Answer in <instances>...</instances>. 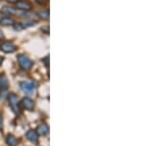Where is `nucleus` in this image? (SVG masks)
Instances as JSON below:
<instances>
[{"instance_id": "1", "label": "nucleus", "mask_w": 147, "mask_h": 146, "mask_svg": "<svg viewBox=\"0 0 147 146\" xmlns=\"http://www.w3.org/2000/svg\"><path fill=\"white\" fill-rule=\"evenodd\" d=\"M8 102H9V105H10L12 112H13L16 116L21 115V103H20V100H19V97L15 93L9 94Z\"/></svg>"}, {"instance_id": "2", "label": "nucleus", "mask_w": 147, "mask_h": 146, "mask_svg": "<svg viewBox=\"0 0 147 146\" xmlns=\"http://www.w3.org/2000/svg\"><path fill=\"white\" fill-rule=\"evenodd\" d=\"M18 64L21 69H23L24 71H30L34 66L32 61L24 54L18 56Z\"/></svg>"}, {"instance_id": "3", "label": "nucleus", "mask_w": 147, "mask_h": 146, "mask_svg": "<svg viewBox=\"0 0 147 146\" xmlns=\"http://www.w3.org/2000/svg\"><path fill=\"white\" fill-rule=\"evenodd\" d=\"M21 89L28 95H32L36 89V83L34 81H22L20 82Z\"/></svg>"}, {"instance_id": "4", "label": "nucleus", "mask_w": 147, "mask_h": 146, "mask_svg": "<svg viewBox=\"0 0 147 146\" xmlns=\"http://www.w3.org/2000/svg\"><path fill=\"white\" fill-rule=\"evenodd\" d=\"M0 47L4 53H13L17 50V46L11 41H4L3 43H1Z\"/></svg>"}, {"instance_id": "5", "label": "nucleus", "mask_w": 147, "mask_h": 146, "mask_svg": "<svg viewBox=\"0 0 147 146\" xmlns=\"http://www.w3.org/2000/svg\"><path fill=\"white\" fill-rule=\"evenodd\" d=\"M22 106L25 110H28V111H34V102L32 98L30 97H24L22 100Z\"/></svg>"}, {"instance_id": "6", "label": "nucleus", "mask_w": 147, "mask_h": 146, "mask_svg": "<svg viewBox=\"0 0 147 146\" xmlns=\"http://www.w3.org/2000/svg\"><path fill=\"white\" fill-rule=\"evenodd\" d=\"M16 6H17V8L19 9V10H21V11H30V10H32V4L30 3V2H28V1H25V0H19V1L16 3Z\"/></svg>"}, {"instance_id": "7", "label": "nucleus", "mask_w": 147, "mask_h": 146, "mask_svg": "<svg viewBox=\"0 0 147 146\" xmlns=\"http://www.w3.org/2000/svg\"><path fill=\"white\" fill-rule=\"evenodd\" d=\"M26 137H27L30 142L35 143V144L38 142V135H37L36 131H34V129H30V131H28L27 133H26Z\"/></svg>"}, {"instance_id": "8", "label": "nucleus", "mask_w": 147, "mask_h": 146, "mask_svg": "<svg viewBox=\"0 0 147 146\" xmlns=\"http://www.w3.org/2000/svg\"><path fill=\"white\" fill-rule=\"evenodd\" d=\"M36 133L38 135L46 136L49 133V126L46 124H40L36 129Z\"/></svg>"}, {"instance_id": "9", "label": "nucleus", "mask_w": 147, "mask_h": 146, "mask_svg": "<svg viewBox=\"0 0 147 146\" xmlns=\"http://www.w3.org/2000/svg\"><path fill=\"white\" fill-rule=\"evenodd\" d=\"M9 87V81L4 74H0V89L1 90H7Z\"/></svg>"}, {"instance_id": "10", "label": "nucleus", "mask_w": 147, "mask_h": 146, "mask_svg": "<svg viewBox=\"0 0 147 146\" xmlns=\"http://www.w3.org/2000/svg\"><path fill=\"white\" fill-rule=\"evenodd\" d=\"M1 12L6 16H14V15H16V13H17V10L10 6H3L1 9Z\"/></svg>"}, {"instance_id": "11", "label": "nucleus", "mask_w": 147, "mask_h": 146, "mask_svg": "<svg viewBox=\"0 0 147 146\" xmlns=\"http://www.w3.org/2000/svg\"><path fill=\"white\" fill-rule=\"evenodd\" d=\"M5 141H6V144L8 146H17L18 143H19L17 138H16L14 135H7Z\"/></svg>"}, {"instance_id": "12", "label": "nucleus", "mask_w": 147, "mask_h": 146, "mask_svg": "<svg viewBox=\"0 0 147 146\" xmlns=\"http://www.w3.org/2000/svg\"><path fill=\"white\" fill-rule=\"evenodd\" d=\"M0 24L4 27H9V26H13L14 24V20L13 18L9 17V16H6V17H3L0 19Z\"/></svg>"}, {"instance_id": "13", "label": "nucleus", "mask_w": 147, "mask_h": 146, "mask_svg": "<svg viewBox=\"0 0 147 146\" xmlns=\"http://www.w3.org/2000/svg\"><path fill=\"white\" fill-rule=\"evenodd\" d=\"M37 16L42 19V20L44 21H48L49 20V11L48 10H43V11H39L38 13H37Z\"/></svg>"}, {"instance_id": "14", "label": "nucleus", "mask_w": 147, "mask_h": 146, "mask_svg": "<svg viewBox=\"0 0 147 146\" xmlns=\"http://www.w3.org/2000/svg\"><path fill=\"white\" fill-rule=\"evenodd\" d=\"M13 28L15 30H17V32H22L23 30H25V26H24L23 23H14L13 24Z\"/></svg>"}, {"instance_id": "15", "label": "nucleus", "mask_w": 147, "mask_h": 146, "mask_svg": "<svg viewBox=\"0 0 147 146\" xmlns=\"http://www.w3.org/2000/svg\"><path fill=\"white\" fill-rule=\"evenodd\" d=\"M42 61H43V62H44V64L46 65V67L48 68V67H49V56L47 55L46 57L44 58V59H43V60H42Z\"/></svg>"}, {"instance_id": "16", "label": "nucleus", "mask_w": 147, "mask_h": 146, "mask_svg": "<svg viewBox=\"0 0 147 146\" xmlns=\"http://www.w3.org/2000/svg\"><path fill=\"white\" fill-rule=\"evenodd\" d=\"M39 5H45V4L48 2V0H35Z\"/></svg>"}, {"instance_id": "17", "label": "nucleus", "mask_w": 147, "mask_h": 146, "mask_svg": "<svg viewBox=\"0 0 147 146\" xmlns=\"http://www.w3.org/2000/svg\"><path fill=\"white\" fill-rule=\"evenodd\" d=\"M34 22H32V21H30V22L27 23V25H24L25 26V28H28V27H32V26H34Z\"/></svg>"}, {"instance_id": "18", "label": "nucleus", "mask_w": 147, "mask_h": 146, "mask_svg": "<svg viewBox=\"0 0 147 146\" xmlns=\"http://www.w3.org/2000/svg\"><path fill=\"white\" fill-rule=\"evenodd\" d=\"M3 129V118H2V115L0 113V131H2Z\"/></svg>"}, {"instance_id": "19", "label": "nucleus", "mask_w": 147, "mask_h": 146, "mask_svg": "<svg viewBox=\"0 0 147 146\" xmlns=\"http://www.w3.org/2000/svg\"><path fill=\"white\" fill-rule=\"evenodd\" d=\"M7 1H8L9 3H11V4H16L19 1V0H7Z\"/></svg>"}, {"instance_id": "20", "label": "nucleus", "mask_w": 147, "mask_h": 146, "mask_svg": "<svg viewBox=\"0 0 147 146\" xmlns=\"http://www.w3.org/2000/svg\"><path fill=\"white\" fill-rule=\"evenodd\" d=\"M46 30V34H48V32H49V28L48 27H45V28H42V29H41V30Z\"/></svg>"}, {"instance_id": "21", "label": "nucleus", "mask_w": 147, "mask_h": 146, "mask_svg": "<svg viewBox=\"0 0 147 146\" xmlns=\"http://www.w3.org/2000/svg\"><path fill=\"white\" fill-rule=\"evenodd\" d=\"M3 38H4V34H3V32H1V30H0V40Z\"/></svg>"}, {"instance_id": "22", "label": "nucleus", "mask_w": 147, "mask_h": 146, "mask_svg": "<svg viewBox=\"0 0 147 146\" xmlns=\"http://www.w3.org/2000/svg\"><path fill=\"white\" fill-rule=\"evenodd\" d=\"M3 60H4L3 57H0V66L2 65V63H3Z\"/></svg>"}, {"instance_id": "23", "label": "nucleus", "mask_w": 147, "mask_h": 146, "mask_svg": "<svg viewBox=\"0 0 147 146\" xmlns=\"http://www.w3.org/2000/svg\"><path fill=\"white\" fill-rule=\"evenodd\" d=\"M0 19H1V17H0Z\"/></svg>"}]
</instances>
